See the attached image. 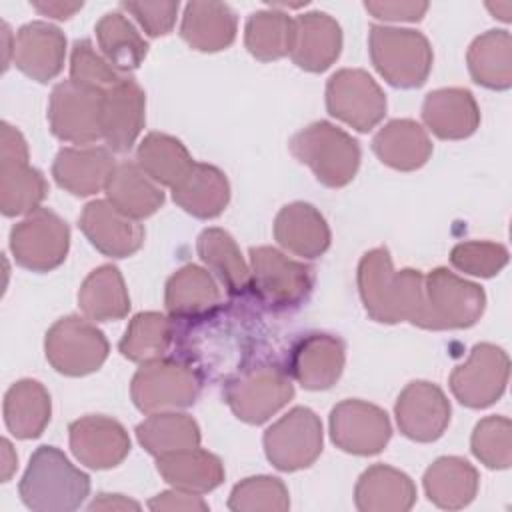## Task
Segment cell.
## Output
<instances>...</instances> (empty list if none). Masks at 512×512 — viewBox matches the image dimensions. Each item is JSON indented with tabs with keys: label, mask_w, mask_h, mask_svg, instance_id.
I'll return each instance as SVG.
<instances>
[{
	"label": "cell",
	"mask_w": 512,
	"mask_h": 512,
	"mask_svg": "<svg viewBox=\"0 0 512 512\" xmlns=\"http://www.w3.org/2000/svg\"><path fill=\"white\" fill-rule=\"evenodd\" d=\"M264 454L282 472L308 468L322 454L324 432L314 410L296 406L264 432Z\"/></svg>",
	"instance_id": "12"
},
{
	"label": "cell",
	"mask_w": 512,
	"mask_h": 512,
	"mask_svg": "<svg viewBox=\"0 0 512 512\" xmlns=\"http://www.w3.org/2000/svg\"><path fill=\"white\" fill-rule=\"evenodd\" d=\"M390 436V418L376 404L348 398L330 412V438L342 452L374 456L386 448Z\"/></svg>",
	"instance_id": "16"
},
{
	"label": "cell",
	"mask_w": 512,
	"mask_h": 512,
	"mask_svg": "<svg viewBox=\"0 0 512 512\" xmlns=\"http://www.w3.org/2000/svg\"><path fill=\"white\" fill-rule=\"evenodd\" d=\"M146 124V94L124 76L102 96V138L112 152H128Z\"/></svg>",
	"instance_id": "20"
},
{
	"label": "cell",
	"mask_w": 512,
	"mask_h": 512,
	"mask_svg": "<svg viewBox=\"0 0 512 512\" xmlns=\"http://www.w3.org/2000/svg\"><path fill=\"white\" fill-rule=\"evenodd\" d=\"M2 446H4V470H2V482H8V478L12 476L14 468H16V458L10 460V452H12V446L8 440H2Z\"/></svg>",
	"instance_id": "53"
},
{
	"label": "cell",
	"mask_w": 512,
	"mask_h": 512,
	"mask_svg": "<svg viewBox=\"0 0 512 512\" xmlns=\"http://www.w3.org/2000/svg\"><path fill=\"white\" fill-rule=\"evenodd\" d=\"M156 470L172 488L190 494H206L224 482L222 460L198 446L158 456Z\"/></svg>",
	"instance_id": "30"
},
{
	"label": "cell",
	"mask_w": 512,
	"mask_h": 512,
	"mask_svg": "<svg viewBox=\"0 0 512 512\" xmlns=\"http://www.w3.org/2000/svg\"><path fill=\"white\" fill-rule=\"evenodd\" d=\"M12 46L16 68L36 82H48L64 68L66 36L54 24L42 20L24 24L16 32Z\"/></svg>",
	"instance_id": "22"
},
{
	"label": "cell",
	"mask_w": 512,
	"mask_h": 512,
	"mask_svg": "<svg viewBox=\"0 0 512 512\" xmlns=\"http://www.w3.org/2000/svg\"><path fill=\"white\" fill-rule=\"evenodd\" d=\"M116 168L114 156L102 146L62 148L52 164V176L60 188L74 196H92L106 190Z\"/></svg>",
	"instance_id": "24"
},
{
	"label": "cell",
	"mask_w": 512,
	"mask_h": 512,
	"mask_svg": "<svg viewBox=\"0 0 512 512\" xmlns=\"http://www.w3.org/2000/svg\"><path fill=\"white\" fill-rule=\"evenodd\" d=\"M484 308L482 286L440 266L424 276L422 308L412 324L424 330L470 328L482 318Z\"/></svg>",
	"instance_id": "4"
},
{
	"label": "cell",
	"mask_w": 512,
	"mask_h": 512,
	"mask_svg": "<svg viewBox=\"0 0 512 512\" xmlns=\"http://www.w3.org/2000/svg\"><path fill=\"white\" fill-rule=\"evenodd\" d=\"M326 110L358 132L376 128L386 114V96L362 68H342L326 82Z\"/></svg>",
	"instance_id": "13"
},
{
	"label": "cell",
	"mask_w": 512,
	"mask_h": 512,
	"mask_svg": "<svg viewBox=\"0 0 512 512\" xmlns=\"http://www.w3.org/2000/svg\"><path fill=\"white\" fill-rule=\"evenodd\" d=\"M422 120L440 140H464L480 126V108L466 88H438L426 94Z\"/></svg>",
	"instance_id": "25"
},
{
	"label": "cell",
	"mask_w": 512,
	"mask_h": 512,
	"mask_svg": "<svg viewBox=\"0 0 512 512\" xmlns=\"http://www.w3.org/2000/svg\"><path fill=\"white\" fill-rule=\"evenodd\" d=\"M164 306L172 318H200L220 306V290L208 270L186 264L168 278Z\"/></svg>",
	"instance_id": "33"
},
{
	"label": "cell",
	"mask_w": 512,
	"mask_h": 512,
	"mask_svg": "<svg viewBox=\"0 0 512 512\" xmlns=\"http://www.w3.org/2000/svg\"><path fill=\"white\" fill-rule=\"evenodd\" d=\"M70 248L68 224L50 208H36L10 230V250L18 266L30 272L58 268Z\"/></svg>",
	"instance_id": "11"
},
{
	"label": "cell",
	"mask_w": 512,
	"mask_h": 512,
	"mask_svg": "<svg viewBox=\"0 0 512 512\" xmlns=\"http://www.w3.org/2000/svg\"><path fill=\"white\" fill-rule=\"evenodd\" d=\"M478 482V470L460 456L436 458L422 478L428 500L444 510L468 506L478 492Z\"/></svg>",
	"instance_id": "31"
},
{
	"label": "cell",
	"mask_w": 512,
	"mask_h": 512,
	"mask_svg": "<svg viewBox=\"0 0 512 512\" xmlns=\"http://www.w3.org/2000/svg\"><path fill=\"white\" fill-rule=\"evenodd\" d=\"M136 162L156 184L168 188L180 184L194 166L188 148L176 136L164 132L144 136L136 150Z\"/></svg>",
	"instance_id": "39"
},
{
	"label": "cell",
	"mask_w": 512,
	"mask_h": 512,
	"mask_svg": "<svg viewBox=\"0 0 512 512\" xmlns=\"http://www.w3.org/2000/svg\"><path fill=\"white\" fill-rule=\"evenodd\" d=\"M472 454L492 470H506L512 464V422L506 416L482 418L470 438Z\"/></svg>",
	"instance_id": "45"
},
{
	"label": "cell",
	"mask_w": 512,
	"mask_h": 512,
	"mask_svg": "<svg viewBox=\"0 0 512 512\" xmlns=\"http://www.w3.org/2000/svg\"><path fill=\"white\" fill-rule=\"evenodd\" d=\"M466 64L472 80L488 90L512 86V38L508 30H488L468 48Z\"/></svg>",
	"instance_id": "38"
},
{
	"label": "cell",
	"mask_w": 512,
	"mask_h": 512,
	"mask_svg": "<svg viewBox=\"0 0 512 512\" xmlns=\"http://www.w3.org/2000/svg\"><path fill=\"white\" fill-rule=\"evenodd\" d=\"M250 290L272 310L300 306L314 288V268L272 246L250 248Z\"/></svg>",
	"instance_id": "8"
},
{
	"label": "cell",
	"mask_w": 512,
	"mask_h": 512,
	"mask_svg": "<svg viewBox=\"0 0 512 512\" xmlns=\"http://www.w3.org/2000/svg\"><path fill=\"white\" fill-rule=\"evenodd\" d=\"M450 262L464 274L492 278L508 264V250L498 242L468 240L452 248Z\"/></svg>",
	"instance_id": "47"
},
{
	"label": "cell",
	"mask_w": 512,
	"mask_h": 512,
	"mask_svg": "<svg viewBox=\"0 0 512 512\" xmlns=\"http://www.w3.org/2000/svg\"><path fill=\"white\" fill-rule=\"evenodd\" d=\"M44 352L58 374L78 378L96 372L106 362L110 344L90 320L70 314L48 328Z\"/></svg>",
	"instance_id": "10"
},
{
	"label": "cell",
	"mask_w": 512,
	"mask_h": 512,
	"mask_svg": "<svg viewBox=\"0 0 512 512\" xmlns=\"http://www.w3.org/2000/svg\"><path fill=\"white\" fill-rule=\"evenodd\" d=\"M78 226L90 244L110 258H128L144 244V226L122 214L108 200H92L84 206Z\"/></svg>",
	"instance_id": "21"
},
{
	"label": "cell",
	"mask_w": 512,
	"mask_h": 512,
	"mask_svg": "<svg viewBox=\"0 0 512 512\" xmlns=\"http://www.w3.org/2000/svg\"><path fill=\"white\" fill-rule=\"evenodd\" d=\"M342 52V28L326 12H306L294 18L290 46L292 62L306 72L328 70Z\"/></svg>",
	"instance_id": "23"
},
{
	"label": "cell",
	"mask_w": 512,
	"mask_h": 512,
	"mask_svg": "<svg viewBox=\"0 0 512 512\" xmlns=\"http://www.w3.org/2000/svg\"><path fill=\"white\" fill-rule=\"evenodd\" d=\"M48 196L44 174L30 166L28 144L18 128L2 122L0 136V210L4 216H22L40 208Z\"/></svg>",
	"instance_id": "9"
},
{
	"label": "cell",
	"mask_w": 512,
	"mask_h": 512,
	"mask_svg": "<svg viewBox=\"0 0 512 512\" xmlns=\"http://www.w3.org/2000/svg\"><path fill=\"white\" fill-rule=\"evenodd\" d=\"M172 342V322L160 312H138L118 344V350L130 362H148L162 358Z\"/></svg>",
	"instance_id": "43"
},
{
	"label": "cell",
	"mask_w": 512,
	"mask_h": 512,
	"mask_svg": "<svg viewBox=\"0 0 512 512\" xmlns=\"http://www.w3.org/2000/svg\"><path fill=\"white\" fill-rule=\"evenodd\" d=\"M124 76L106 60L102 52L94 48V44L88 38L76 40L70 52V80L92 88L106 92L116 82H120Z\"/></svg>",
	"instance_id": "46"
},
{
	"label": "cell",
	"mask_w": 512,
	"mask_h": 512,
	"mask_svg": "<svg viewBox=\"0 0 512 512\" xmlns=\"http://www.w3.org/2000/svg\"><path fill=\"white\" fill-rule=\"evenodd\" d=\"M94 32L100 52L118 72L136 70L148 56V42L122 12L104 14Z\"/></svg>",
	"instance_id": "41"
},
{
	"label": "cell",
	"mask_w": 512,
	"mask_h": 512,
	"mask_svg": "<svg viewBox=\"0 0 512 512\" xmlns=\"http://www.w3.org/2000/svg\"><path fill=\"white\" fill-rule=\"evenodd\" d=\"M106 196L114 208L134 220L152 216L164 204V192L160 184H156L138 166V162L130 160L116 164L106 184Z\"/></svg>",
	"instance_id": "35"
},
{
	"label": "cell",
	"mask_w": 512,
	"mask_h": 512,
	"mask_svg": "<svg viewBox=\"0 0 512 512\" xmlns=\"http://www.w3.org/2000/svg\"><path fill=\"white\" fill-rule=\"evenodd\" d=\"M120 8L126 10L136 22L144 28V32L152 38L164 36L174 28L178 2H120Z\"/></svg>",
	"instance_id": "48"
},
{
	"label": "cell",
	"mask_w": 512,
	"mask_h": 512,
	"mask_svg": "<svg viewBox=\"0 0 512 512\" xmlns=\"http://www.w3.org/2000/svg\"><path fill=\"white\" fill-rule=\"evenodd\" d=\"M294 18L282 10L252 12L244 28V46L260 62L280 60L290 54Z\"/></svg>",
	"instance_id": "42"
},
{
	"label": "cell",
	"mask_w": 512,
	"mask_h": 512,
	"mask_svg": "<svg viewBox=\"0 0 512 512\" xmlns=\"http://www.w3.org/2000/svg\"><path fill=\"white\" fill-rule=\"evenodd\" d=\"M486 8L490 10V12H494V14H498V18L502 20V22H510V10H512V4L510 2H502V4H486Z\"/></svg>",
	"instance_id": "54"
},
{
	"label": "cell",
	"mask_w": 512,
	"mask_h": 512,
	"mask_svg": "<svg viewBox=\"0 0 512 512\" xmlns=\"http://www.w3.org/2000/svg\"><path fill=\"white\" fill-rule=\"evenodd\" d=\"M372 150L382 164L400 172H412L430 160L432 140L416 120L396 118L376 132Z\"/></svg>",
	"instance_id": "28"
},
{
	"label": "cell",
	"mask_w": 512,
	"mask_h": 512,
	"mask_svg": "<svg viewBox=\"0 0 512 512\" xmlns=\"http://www.w3.org/2000/svg\"><path fill=\"white\" fill-rule=\"evenodd\" d=\"M368 52L378 74L394 88H418L432 70L434 54L428 38L410 28L372 24Z\"/></svg>",
	"instance_id": "5"
},
{
	"label": "cell",
	"mask_w": 512,
	"mask_h": 512,
	"mask_svg": "<svg viewBox=\"0 0 512 512\" xmlns=\"http://www.w3.org/2000/svg\"><path fill=\"white\" fill-rule=\"evenodd\" d=\"M364 8L378 20L388 22H418L428 10V2H364Z\"/></svg>",
	"instance_id": "49"
},
{
	"label": "cell",
	"mask_w": 512,
	"mask_h": 512,
	"mask_svg": "<svg viewBox=\"0 0 512 512\" xmlns=\"http://www.w3.org/2000/svg\"><path fill=\"white\" fill-rule=\"evenodd\" d=\"M196 252L208 270L224 284L230 296L250 292V266L240 254L236 240L222 228H206L196 240Z\"/></svg>",
	"instance_id": "36"
},
{
	"label": "cell",
	"mask_w": 512,
	"mask_h": 512,
	"mask_svg": "<svg viewBox=\"0 0 512 512\" xmlns=\"http://www.w3.org/2000/svg\"><path fill=\"white\" fill-rule=\"evenodd\" d=\"M78 306L88 320H120L130 312V296L122 272L114 264L94 268L78 290Z\"/></svg>",
	"instance_id": "37"
},
{
	"label": "cell",
	"mask_w": 512,
	"mask_h": 512,
	"mask_svg": "<svg viewBox=\"0 0 512 512\" xmlns=\"http://www.w3.org/2000/svg\"><path fill=\"white\" fill-rule=\"evenodd\" d=\"M234 512H284L290 508L286 484L276 476H250L240 480L228 498Z\"/></svg>",
	"instance_id": "44"
},
{
	"label": "cell",
	"mask_w": 512,
	"mask_h": 512,
	"mask_svg": "<svg viewBox=\"0 0 512 512\" xmlns=\"http://www.w3.org/2000/svg\"><path fill=\"white\" fill-rule=\"evenodd\" d=\"M288 148L326 188H342L350 184L360 168L362 152L358 140L326 120L312 122L296 132L290 138Z\"/></svg>",
	"instance_id": "3"
},
{
	"label": "cell",
	"mask_w": 512,
	"mask_h": 512,
	"mask_svg": "<svg viewBox=\"0 0 512 512\" xmlns=\"http://www.w3.org/2000/svg\"><path fill=\"white\" fill-rule=\"evenodd\" d=\"M136 438L140 446L154 458L200 446L198 422L178 410L150 414L136 426Z\"/></svg>",
	"instance_id": "40"
},
{
	"label": "cell",
	"mask_w": 512,
	"mask_h": 512,
	"mask_svg": "<svg viewBox=\"0 0 512 512\" xmlns=\"http://www.w3.org/2000/svg\"><path fill=\"white\" fill-rule=\"evenodd\" d=\"M222 396L238 420L262 424L292 400L294 384L288 370L260 362L228 378Z\"/></svg>",
	"instance_id": "6"
},
{
	"label": "cell",
	"mask_w": 512,
	"mask_h": 512,
	"mask_svg": "<svg viewBox=\"0 0 512 512\" xmlns=\"http://www.w3.org/2000/svg\"><path fill=\"white\" fill-rule=\"evenodd\" d=\"M68 436L72 454L92 470L114 468L130 452L126 428L110 416H82L68 426Z\"/></svg>",
	"instance_id": "19"
},
{
	"label": "cell",
	"mask_w": 512,
	"mask_h": 512,
	"mask_svg": "<svg viewBox=\"0 0 512 512\" xmlns=\"http://www.w3.org/2000/svg\"><path fill=\"white\" fill-rule=\"evenodd\" d=\"M104 92L64 80L54 86L48 100L50 132L72 144H92L102 138Z\"/></svg>",
	"instance_id": "14"
},
{
	"label": "cell",
	"mask_w": 512,
	"mask_h": 512,
	"mask_svg": "<svg viewBox=\"0 0 512 512\" xmlns=\"http://www.w3.org/2000/svg\"><path fill=\"white\" fill-rule=\"evenodd\" d=\"M174 202L200 220L220 216L230 202V184L226 174L204 162H194L186 178L172 188Z\"/></svg>",
	"instance_id": "32"
},
{
	"label": "cell",
	"mask_w": 512,
	"mask_h": 512,
	"mask_svg": "<svg viewBox=\"0 0 512 512\" xmlns=\"http://www.w3.org/2000/svg\"><path fill=\"white\" fill-rule=\"evenodd\" d=\"M358 292L374 322H414L422 308L424 274L414 268L394 270L386 246L368 250L358 262Z\"/></svg>",
	"instance_id": "1"
},
{
	"label": "cell",
	"mask_w": 512,
	"mask_h": 512,
	"mask_svg": "<svg viewBox=\"0 0 512 512\" xmlns=\"http://www.w3.org/2000/svg\"><path fill=\"white\" fill-rule=\"evenodd\" d=\"M276 242L302 258L322 256L332 242L326 218L308 202H290L274 218Z\"/></svg>",
	"instance_id": "26"
},
{
	"label": "cell",
	"mask_w": 512,
	"mask_h": 512,
	"mask_svg": "<svg viewBox=\"0 0 512 512\" xmlns=\"http://www.w3.org/2000/svg\"><path fill=\"white\" fill-rule=\"evenodd\" d=\"M18 492L34 512H72L90 494V476L56 446H40L30 456Z\"/></svg>",
	"instance_id": "2"
},
{
	"label": "cell",
	"mask_w": 512,
	"mask_h": 512,
	"mask_svg": "<svg viewBox=\"0 0 512 512\" xmlns=\"http://www.w3.org/2000/svg\"><path fill=\"white\" fill-rule=\"evenodd\" d=\"M416 502V486L408 474L388 464L366 468L354 488V504L362 512H406Z\"/></svg>",
	"instance_id": "27"
},
{
	"label": "cell",
	"mask_w": 512,
	"mask_h": 512,
	"mask_svg": "<svg viewBox=\"0 0 512 512\" xmlns=\"http://www.w3.org/2000/svg\"><path fill=\"white\" fill-rule=\"evenodd\" d=\"M202 390L198 372L178 360L156 358L142 362L130 382L134 406L144 414L188 408Z\"/></svg>",
	"instance_id": "7"
},
{
	"label": "cell",
	"mask_w": 512,
	"mask_h": 512,
	"mask_svg": "<svg viewBox=\"0 0 512 512\" xmlns=\"http://www.w3.org/2000/svg\"><path fill=\"white\" fill-rule=\"evenodd\" d=\"M150 510H186V512H194V510H208V504L202 500L200 494H190V492H182V490H166L156 494L154 498H150L148 502Z\"/></svg>",
	"instance_id": "50"
},
{
	"label": "cell",
	"mask_w": 512,
	"mask_h": 512,
	"mask_svg": "<svg viewBox=\"0 0 512 512\" xmlns=\"http://www.w3.org/2000/svg\"><path fill=\"white\" fill-rule=\"evenodd\" d=\"M32 6L44 16H50V18H56V20H68L84 4L82 2H32Z\"/></svg>",
	"instance_id": "52"
},
{
	"label": "cell",
	"mask_w": 512,
	"mask_h": 512,
	"mask_svg": "<svg viewBox=\"0 0 512 512\" xmlns=\"http://www.w3.org/2000/svg\"><path fill=\"white\" fill-rule=\"evenodd\" d=\"M510 376L508 354L490 342L476 344L466 362L450 374V390L466 408H488L506 390Z\"/></svg>",
	"instance_id": "15"
},
{
	"label": "cell",
	"mask_w": 512,
	"mask_h": 512,
	"mask_svg": "<svg viewBox=\"0 0 512 512\" xmlns=\"http://www.w3.org/2000/svg\"><path fill=\"white\" fill-rule=\"evenodd\" d=\"M88 510H140V504L122 494L102 492L88 504Z\"/></svg>",
	"instance_id": "51"
},
{
	"label": "cell",
	"mask_w": 512,
	"mask_h": 512,
	"mask_svg": "<svg viewBox=\"0 0 512 512\" xmlns=\"http://www.w3.org/2000/svg\"><path fill=\"white\" fill-rule=\"evenodd\" d=\"M238 30L236 12L224 2H188L184 8L180 36L198 52L226 50Z\"/></svg>",
	"instance_id": "29"
},
{
	"label": "cell",
	"mask_w": 512,
	"mask_h": 512,
	"mask_svg": "<svg viewBox=\"0 0 512 512\" xmlns=\"http://www.w3.org/2000/svg\"><path fill=\"white\" fill-rule=\"evenodd\" d=\"M346 346L326 332L300 336L288 352V374L306 390H326L334 386L344 370Z\"/></svg>",
	"instance_id": "18"
},
{
	"label": "cell",
	"mask_w": 512,
	"mask_h": 512,
	"mask_svg": "<svg viewBox=\"0 0 512 512\" xmlns=\"http://www.w3.org/2000/svg\"><path fill=\"white\" fill-rule=\"evenodd\" d=\"M52 414V400L44 384L32 378L14 382L4 394V422L12 436L20 440L38 438Z\"/></svg>",
	"instance_id": "34"
},
{
	"label": "cell",
	"mask_w": 512,
	"mask_h": 512,
	"mask_svg": "<svg viewBox=\"0 0 512 512\" xmlns=\"http://www.w3.org/2000/svg\"><path fill=\"white\" fill-rule=\"evenodd\" d=\"M450 402L442 388L428 380H414L404 386L394 404L400 432L414 442L438 440L450 424Z\"/></svg>",
	"instance_id": "17"
}]
</instances>
